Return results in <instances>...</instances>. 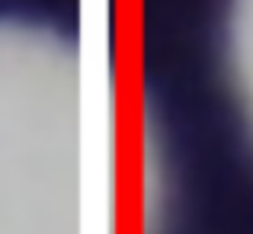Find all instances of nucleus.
<instances>
[{"label":"nucleus","instance_id":"nucleus-1","mask_svg":"<svg viewBox=\"0 0 253 234\" xmlns=\"http://www.w3.org/2000/svg\"><path fill=\"white\" fill-rule=\"evenodd\" d=\"M224 61L247 112L253 116V0H231L224 23Z\"/></svg>","mask_w":253,"mask_h":234}]
</instances>
